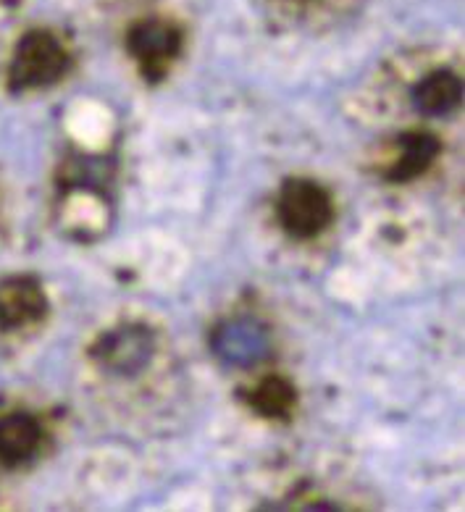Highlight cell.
Instances as JSON below:
<instances>
[{
    "instance_id": "cell-1",
    "label": "cell",
    "mask_w": 465,
    "mask_h": 512,
    "mask_svg": "<svg viewBox=\"0 0 465 512\" xmlns=\"http://www.w3.org/2000/svg\"><path fill=\"white\" fill-rule=\"evenodd\" d=\"M69 66L71 56L64 43L48 29H32L16 43L8 66V87L11 92H27L56 85Z\"/></svg>"
},
{
    "instance_id": "cell-2",
    "label": "cell",
    "mask_w": 465,
    "mask_h": 512,
    "mask_svg": "<svg viewBox=\"0 0 465 512\" xmlns=\"http://www.w3.org/2000/svg\"><path fill=\"white\" fill-rule=\"evenodd\" d=\"M276 216L292 239H313L334 221L332 195L313 179H287L279 192Z\"/></svg>"
},
{
    "instance_id": "cell-3",
    "label": "cell",
    "mask_w": 465,
    "mask_h": 512,
    "mask_svg": "<svg viewBox=\"0 0 465 512\" xmlns=\"http://www.w3.org/2000/svg\"><path fill=\"white\" fill-rule=\"evenodd\" d=\"M155 355V334L150 326L137 321L121 323L103 331L90 347V358L98 368L113 376H137L145 371Z\"/></svg>"
},
{
    "instance_id": "cell-4",
    "label": "cell",
    "mask_w": 465,
    "mask_h": 512,
    "mask_svg": "<svg viewBox=\"0 0 465 512\" xmlns=\"http://www.w3.org/2000/svg\"><path fill=\"white\" fill-rule=\"evenodd\" d=\"M127 48L140 64L142 77L161 82L171 64L182 56L184 32L166 19H142L129 29Z\"/></svg>"
},
{
    "instance_id": "cell-5",
    "label": "cell",
    "mask_w": 465,
    "mask_h": 512,
    "mask_svg": "<svg viewBox=\"0 0 465 512\" xmlns=\"http://www.w3.org/2000/svg\"><path fill=\"white\" fill-rule=\"evenodd\" d=\"M211 350L232 368H253L271 355V331L258 318H229L211 331Z\"/></svg>"
},
{
    "instance_id": "cell-6",
    "label": "cell",
    "mask_w": 465,
    "mask_h": 512,
    "mask_svg": "<svg viewBox=\"0 0 465 512\" xmlns=\"http://www.w3.org/2000/svg\"><path fill=\"white\" fill-rule=\"evenodd\" d=\"M48 316V297L35 276L0 281V331H22Z\"/></svg>"
},
{
    "instance_id": "cell-7",
    "label": "cell",
    "mask_w": 465,
    "mask_h": 512,
    "mask_svg": "<svg viewBox=\"0 0 465 512\" xmlns=\"http://www.w3.org/2000/svg\"><path fill=\"white\" fill-rule=\"evenodd\" d=\"M43 444V426L35 415L8 413L0 418V465L19 468L37 455Z\"/></svg>"
},
{
    "instance_id": "cell-8",
    "label": "cell",
    "mask_w": 465,
    "mask_h": 512,
    "mask_svg": "<svg viewBox=\"0 0 465 512\" xmlns=\"http://www.w3.org/2000/svg\"><path fill=\"white\" fill-rule=\"evenodd\" d=\"M397 148H400V158L387 171V179L402 184L431 169V163L437 161L439 153H442V142H439L437 134L426 132V129H413V132L397 137Z\"/></svg>"
},
{
    "instance_id": "cell-9",
    "label": "cell",
    "mask_w": 465,
    "mask_h": 512,
    "mask_svg": "<svg viewBox=\"0 0 465 512\" xmlns=\"http://www.w3.org/2000/svg\"><path fill=\"white\" fill-rule=\"evenodd\" d=\"M410 98L423 116H447L463 100V82L455 71L437 69L413 87Z\"/></svg>"
},
{
    "instance_id": "cell-10",
    "label": "cell",
    "mask_w": 465,
    "mask_h": 512,
    "mask_svg": "<svg viewBox=\"0 0 465 512\" xmlns=\"http://www.w3.org/2000/svg\"><path fill=\"white\" fill-rule=\"evenodd\" d=\"M250 407L261 418H276V421H287L289 413L297 405V389L295 384L284 376H266L261 384L255 386L250 397Z\"/></svg>"
}]
</instances>
